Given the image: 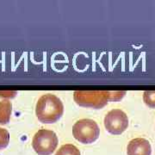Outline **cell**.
<instances>
[{
    "label": "cell",
    "instance_id": "6da1fadb",
    "mask_svg": "<svg viewBox=\"0 0 155 155\" xmlns=\"http://www.w3.org/2000/svg\"><path fill=\"white\" fill-rule=\"evenodd\" d=\"M126 94L125 91H76L73 99L78 105L101 109L109 102H117Z\"/></svg>",
    "mask_w": 155,
    "mask_h": 155
},
{
    "label": "cell",
    "instance_id": "52a82bcc",
    "mask_svg": "<svg viewBox=\"0 0 155 155\" xmlns=\"http://www.w3.org/2000/svg\"><path fill=\"white\" fill-rule=\"evenodd\" d=\"M11 112H12V104L9 100L0 101V124L5 125L10 122Z\"/></svg>",
    "mask_w": 155,
    "mask_h": 155
},
{
    "label": "cell",
    "instance_id": "5b68a950",
    "mask_svg": "<svg viewBox=\"0 0 155 155\" xmlns=\"http://www.w3.org/2000/svg\"><path fill=\"white\" fill-rule=\"evenodd\" d=\"M104 127L111 134H122L128 127V118L125 112L121 110H112L104 117Z\"/></svg>",
    "mask_w": 155,
    "mask_h": 155
},
{
    "label": "cell",
    "instance_id": "277c9868",
    "mask_svg": "<svg viewBox=\"0 0 155 155\" xmlns=\"http://www.w3.org/2000/svg\"><path fill=\"white\" fill-rule=\"evenodd\" d=\"M58 137L52 130L41 129L34 135L32 147L39 155L52 154L58 146Z\"/></svg>",
    "mask_w": 155,
    "mask_h": 155
},
{
    "label": "cell",
    "instance_id": "9c48e42d",
    "mask_svg": "<svg viewBox=\"0 0 155 155\" xmlns=\"http://www.w3.org/2000/svg\"><path fill=\"white\" fill-rule=\"evenodd\" d=\"M143 101L149 108H155V91H147L143 93Z\"/></svg>",
    "mask_w": 155,
    "mask_h": 155
},
{
    "label": "cell",
    "instance_id": "7a4b0ae2",
    "mask_svg": "<svg viewBox=\"0 0 155 155\" xmlns=\"http://www.w3.org/2000/svg\"><path fill=\"white\" fill-rule=\"evenodd\" d=\"M63 103L55 95H42L36 103L35 115L42 123L51 124L58 122L63 116Z\"/></svg>",
    "mask_w": 155,
    "mask_h": 155
},
{
    "label": "cell",
    "instance_id": "8992f818",
    "mask_svg": "<svg viewBox=\"0 0 155 155\" xmlns=\"http://www.w3.org/2000/svg\"><path fill=\"white\" fill-rule=\"evenodd\" d=\"M127 155H151V144L144 138L133 139L127 144Z\"/></svg>",
    "mask_w": 155,
    "mask_h": 155
},
{
    "label": "cell",
    "instance_id": "ba28073f",
    "mask_svg": "<svg viewBox=\"0 0 155 155\" xmlns=\"http://www.w3.org/2000/svg\"><path fill=\"white\" fill-rule=\"evenodd\" d=\"M55 155H80V152L74 145L66 144L61 146V148L56 152Z\"/></svg>",
    "mask_w": 155,
    "mask_h": 155
},
{
    "label": "cell",
    "instance_id": "3957f363",
    "mask_svg": "<svg viewBox=\"0 0 155 155\" xmlns=\"http://www.w3.org/2000/svg\"><path fill=\"white\" fill-rule=\"evenodd\" d=\"M73 137L82 144H91L100 135V128L97 123L91 119H81L72 126Z\"/></svg>",
    "mask_w": 155,
    "mask_h": 155
},
{
    "label": "cell",
    "instance_id": "30bf717a",
    "mask_svg": "<svg viewBox=\"0 0 155 155\" xmlns=\"http://www.w3.org/2000/svg\"><path fill=\"white\" fill-rule=\"evenodd\" d=\"M10 142V134L5 128L0 127V150L7 147Z\"/></svg>",
    "mask_w": 155,
    "mask_h": 155
}]
</instances>
